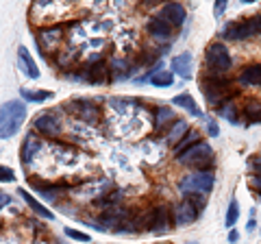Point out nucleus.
<instances>
[{
	"label": "nucleus",
	"instance_id": "c756f323",
	"mask_svg": "<svg viewBox=\"0 0 261 244\" xmlns=\"http://www.w3.org/2000/svg\"><path fill=\"white\" fill-rule=\"evenodd\" d=\"M15 181V173L9 166H0V183H13Z\"/></svg>",
	"mask_w": 261,
	"mask_h": 244
},
{
	"label": "nucleus",
	"instance_id": "ddd939ff",
	"mask_svg": "<svg viewBox=\"0 0 261 244\" xmlns=\"http://www.w3.org/2000/svg\"><path fill=\"white\" fill-rule=\"evenodd\" d=\"M170 68H172V75H178L181 79H192V70H194V61H192V55L190 53H183V55H176L172 63H170Z\"/></svg>",
	"mask_w": 261,
	"mask_h": 244
},
{
	"label": "nucleus",
	"instance_id": "c85d7f7f",
	"mask_svg": "<svg viewBox=\"0 0 261 244\" xmlns=\"http://www.w3.org/2000/svg\"><path fill=\"white\" fill-rule=\"evenodd\" d=\"M65 235L72 240H76V242H89V235L83 233V231H76V229H72V227H65Z\"/></svg>",
	"mask_w": 261,
	"mask_h": 244
},
{
	"label": "nucleus",
	"instance_id": "39448f33",
	"mask_svg": "<svg viewBox=\"0 0 261 244\" xmlns=\"http://www.w3.org/2000/svg\"><path fill=\"white\" fill-rule=\"evenodd\" d=\"M261 33V22H259V15L257 18H250V20H244V22H231V24H226L224 31H222V35L226 39H248V37H255Z\"/></svg>",
	"mask_w": 261,
	"mask_h": 244
},
{
	"label": "nucleus",
	"instance_id": "423d86ee",
	"mask_svg": "<svg viewBox=\"0 0 261 244\" xmlns=\"http://www.w3.org/2000/svg\"><path fill=\"white\" fill-rule=\"evenodd\" d=\"M205 57H207V66L214 70L216 75H224V72H228V70H231V66H233V59H231V55H228L226 46L220 44V42L211 44L207 48Z\"/></svg>",
	"mask_w": 261,
	"mask_h": 244
},
{
	"label": "nucleus",
	"instance_id": "4be33fe9",
	"mask_svg": "<svg viewBox=\"0 0 261 244\" xmlns=\"http://www.w3.org/2000/svg\"><path fill=\"white\" fill-rule=\"evenodd\" d=\"M20 96L27 103H44L48 99H53V92H46V89H29V87H22L20 89Z\"/></svg>",
	"mask_w": 261,
	"mask_h": 244
},
{
	"label": "nucleus",
	"instance_id": "5701e85b",
	"mask_svg": "<svg viewBox=\"0 0 261 244\" xmlns=\"http://www.w3.org/2000/svg\"><path fill=\"white\" fill-rule=\"evenodd\" d=\"M200 142V135L198 133H196V131H190V133H187L185 137H183V140L181 142H178L176 146H174V155H176V159L178 157H181L183 155V153H187V151H190L192 149V146H196V144H198Z\"/></svg>",
	"mask_w": 261,
	"mask_h": 244
},
{
	"label": "nucleus",
	"instance_id": "7ed1b4c3",
	"mask_svg": "<svg viewBox=\"0 0 261 244\" xmlns=\"http://www.w3.org/2000/svg\"><path fill=\"white\" fill-rule=\"evenodd\" d=\"M202 205H205V199L200 194H192V197H185L178 205L172 209V221L176 227H187L196 223V218L200 216Z\"/></svg>",
	"mask_w": 261,
	"mask_h": 244
},
{
	"label": "nucleus",
	"instance_id": "bb28decb",
	"mask_svg": "<svg viewBox=\"0 0 261 244\" xmlns=\"http://www.w3.org/2000/svg\"><path fill=\"white\" fill-rule=\"evenodd\" d=\"M218 113H220V116H224V118L231 120V125H235V122H238V111H235V105H231V103L222 105V107L218 109Z\"/></svg>",
	"mask_w": 261,
	"mask_h": 244
},
{
	"label": "nucleus",
	"instance_id": "f257e3e1",
	"mask_svg": "<svg viewBox=\"0 0 261 244\" xmlns=\"http://www.w3.org/2000/svg\"><path fill=\"white\" fill-rule=\"evenodd\" d=\"M27 118V105L20 101H9L0 107V137L9 140L20 131L22 122Z\"/></svg>",
	"mask_w": 261,
	"mask_h": 244
},
{
	"label": "nucleus",
	"instance_id": "e433bc0d",
	"mask_svg": "<svg viewBox=\"0 0 261 244\" xmlns=\"http://www.w3.org/2000/svg\"><path fill=\"white\" fill-rule=\"evenodd\" d=\"M255 227H257V223H255V218H250V221H248V227H246V229H248V231H252V229H255Z\"/></svg>",
	"mask_w": 261,
	"mask_h": 244
},
{
	"label": "nucleus",
	"instance_id": "393cba45",
	"mask_svg": "<svg viewBox=\"0 0 261 244\" xmlns=\"http://www.w3.org/2000/svg\"><path fill=\"white\" fill-rule=\"evenodd\" d=\"M168 122H174V111L170 107H157V111H154V127L161 129Z\"/></svg>",
	"mask_w": 261,
	"mask_h": 244
},
{
	"label": "nucleus",
	"instance_id": "dca6fc26",
	"mask_svg": "<svg viewBox=\"0 0 261 244\" xmlns=\"http://www.w3.org/2000/svg\"><path fill=\"white\" fill-rule=\"evenodd\" d=\"M18 57H20V63H22V68H24V75H27L29 79H39V68H37V63L35 59L31 57V53L27 51V46H20L18 48Z\"/></svg>",
	"mask_w": 261,
	"mask_h": 244
},
{
	"label": "nucleus",
	"instance_id": "0eeeda50",
	"mask_svg": "<svg viewBox=\"0 0 261 244\" xmlns=\"http://www.w3.org/2000/svg\"><path fill=\"white\" fill-rule=\"evenodd\" d=\"M178 161L185 166H196V168H205L209 164H214V151H211V146L207 142H198L196 146H192L187 153H183Z\"/></svg>",
	"mask_w": 261,
	"mask_h": 244
},
{
	"label": "nucleus",
	"instance_id": "a878e982",
	"mask_svg": "<svg viewBox=\"0 0 261 244\" xmlns=\"http://www.w3.org/2000/svg\"><path fill=\"white\" fill-rule=\"evenodd\" d=\"M238 218H240V203L231 199V203H228V209H226V227L228 229H233L235 223H238Z\"/></svg>",
	"mask_w": 261,
	"mask_h": 244
},
{
	"label": "nucleus",
	"instance_id": "2eb2a0df",
	"mask_svg": "<svg viewBox=\"0 0 261 244\" xmlns=\"http://www.w3.org/2000/svg\"><path fill=\"white\" fill-rule=\"evenodd\" d=\"M240 85L244 87H261V63L246 66L240 75Z\"/></svg>",
	"mask_w": 261,
	"mask_h": 244
},
{
	"label": "nucleus",
	"instance_id": "aec40b11",
	"mask_svg": "<svg viewBox=\"0 0 261 244\" xmlns=\"http://www.w3.org/2000/svg\"><path fill=\"white\" fill-rule=\"evenodd\" d=\"M148 83L152 87H170L174 83V75H172V70H154L148 77Z\"/></svg>",
	"mask_w": 261,
	"mask_h": 244
},
{
	"label": "nucleus",
	"instance_id": "a211bd4d",
	"mask_svg": "<svg viewBox=\"0 0 261 244\" xmlns=\"http://www.w3.org/2000/svg\"><path fill=\"white\" fill-rule=\"evenodd\" d=\"M42 146H44L42 140H37L35 135H27V140L22 144V161L24 164H29V161L42 151Z\"/></svg>",
	"mask_w": 261,
	"mask_h": 244
},
{
	"label": "nucleus",
	"instance_id": "c9c22d12",
	"mask_svg": "<svg viewBox=\"0 0 261 244\" xmlns=\"http://www.w3.org/2000/svg\"><path fill=\"white\" fill-rule=\"evenodd\" d=\"M238 240H240V233H238V231H233V229L228 231V242H231V244H235Z\"/></svg>",
	"mask_w": 261,
	"mask_h": 244
},
{
	"label": "nucleus",
	"instance_id": "473e14b6",
	"mask_svg": "<svg viewBox=\"0 0 261 244\" xmlns=\"http://www.w3.org/2000/svg\"><path fill=\"white\" fill-rule=\"evenodd\" d=\"M224 9H226V3H224V0H220V3H216V5H214V13H216V18H220V15L224 13Z\"/></svg>",
	"mask_w": 261,
	"mask_h": 244
},
{
	"label": "nucleus",
	"instance_id": "4468645a",
	"mask_svg": "<svg viewBox=\"0 0 261 244\" xmlns=\"http://www.w3.org/2000/svg\"><path fill=\"white\" fill-rule=\"evenodd\" d=\"M70 109L76 113L79 118H83L89 125H94L98 120V107L94 103H87V101H76V103H70Z\"/></svg>",
	"mask_w": 261,
	"mask_h": 244
},
{
	"label": "nucleus",
	"instance_id": "4c0bfd02",
	"mask_svg": "<svg viewBox=\"0 0 261 244\" xmlns=\"http://www.w3.org/2000/svg\"><path fill=\"white\" fill-rule=\"evenodd\" d=\"M259 22H261V15H259Z\"/></svg>",
	"mask_w": 261,
	"mask_h": 244
},
{
	"label": "nucleus",
	"instance_id": "f704fd0d",
	"mask_svg": "<svg viewBox=\"0 0 261 244\" xmlns=\"http://www.w3.org/2000/svg\"><path fill=\"white\" fill-rule=\"evenodd\" d=\"M9 194H5V192H0V209H3L5 205H9Z\"/></svg>",
	"mask_w": 261,
	"mask_h": 244
},
{
	"label": "nucleus",
	"instance_id": "f8f14e48",
	"mask_svg": "<svg viewBox=\"0 0 261 244\" xmlns=\"http://www.w3.org/2000/svg\"><path fill=\"white\" fill-rule=\"evenodd\" d=\"M161 18L166 20L170 27H183V22L187 18V13H185V7L183 5H178V3H168V5H163L161 7Z\"/></svg>",
	"mask_w": 261,
	"mask_h": 244
},
{
	"label": "nucleus",
	"instance_id": "7c9ffc66",
	"mask_svg": "<svg viewBox=\"0 0 261 244\" xmlns=\"http://www.w3.org/2000/svg\"><path fill=\"white\" fill-rule=\"evenodd\" d=\"M207 131H209L211 137H218L220 135V129L216 125V120H207Z\"/></svg>",
	"mask_w": 261,
	"mask_h": 244
},
{
	"label": "nucleus",
	"instance_id": "b1692460",
	"mask_svg": "<svg viewBox=\"0 0 261 244\" xmlns=\"http://www.w3.org/2000/svg\"><path fill=\"white\" fill-rule=\"evenodd\" d=\"M37 192H39V197H42L44 201L48 203H55V201H59L61 197V185H37Z\"/></svg>",
	"mask_w": 261,
	"mask_h": 244
},
{
	"label": "nucleus",
	"instance_id": "2f4dec72",
	"mask_svg": "<svg viewBox=\"0 0 261 244\" xmlns=\"http://www.w3.org/2000/svg\"><path fill=\"white\" fill-rule=\"evenodd\" d=\"M250 168L257 173V177H261V155H255L250 159Z\"/></svg>",
	"mask_w": 261,
	"mask_h": 244
},
{
	"label": "nucleus",
	"instance_id": "20e7f679",
	"mask_svg": "<svg viewBox=\"0 0 261 244\" xmlns=\"http://www.w3.org/2000/svg\"><path fill=\"white\" fill-rule=\"evenodd\" d=\"M202 92H205V99L209 101V105H214V107H222V105L231 101L228 81L218 79V77H207L202 81Z\"/></svg>",
	"mask_w": 261,
	"mask_h": 244
},
{
	"label": "nucleus",
	"instance_id": "cd10ccee",
	"mask_svg": "<svg viewBox=\"0 0 261 244\" xmlns=\"http://www.w3.org/2000/svg\"><path fill=\"white\" fill-rule=\"evenodd\" d=\"M246 116L252 122H261V103H248L246 105Z\"/></svg>",
	"mask_w": 261,
	"mask_h": 244
},
{
	"label": "nucleus",
	"instance_id": "6ab92c4d",
	"mask_svg": "<svg viewBox=\"0 0 261 244\" xmlns=\"http://www.w3.org/2000/svg\"><path fill=\"white\" fill-rule=\"evenodd\" d=\"M187 133H190V125H187L185 120H174V122H172V129H170L168 135H166V140H168V144L176 146Z\"/></svg>",
	"mask_w": 261,
	"mask_h": 244
},
{
	"label": "nucleus",
	"instance_id": "6e6552de",
	"mask_svg": "<svg viewBox=\"0 0 261 244\" xmlns=\"http://www.w3.org/2000/svg\"><path fill=\"white\" fill-rule=\"evenodd\" d=\"M61 39H63L61 27H48L44 31H39L37 44H39V48H42V57H44V53H57L59 51Z\"/></svg>",
	"mask_w": 261,
	"mask_h": 244
},
{
	"label": "nucleus",
	"instance_id": "1a4fd4ad",
	"mask_svg": "<svg viewBox=\"0 0 261 244\" xmlns=\"http://www.w3.org/2000/svg\"><path fill=\"white\" fill-rule=\"evenodd\" d=\"M33 125H35V129L39 133H44L48 137H59L61 135V120L57 116H53V113H39Z\"/></svg>",
	"mask_w": 261,
	"mask_h": 244
},
{
	"label": "nucleus",
	"instance_id": "9b49d317",
	"mask_svg": "<svg viewBox=\"0 0 261 244\" xmlns=\"http://www.w3.org/2000/svg\"><path fill=\"white\" fill-rule=\"evenodd\" d=\"M146 31H148V35L159 39V42H166L172 35V27L161 18V15H150L148 22H146Z\"/></svg>",
	"mask_w": 261,
	"mask_h": 244
},
{
	"label": "nucleus",
	"instance_id": "9d476101",
	"mask_svg": "<svg viewBox=\"0 0 261 244\" xmlns=\"http://www.w3.org/2000/svg\"><path fill=\"white\" fill-rule=\"evenodd\" d=\"M172 225H174V221H172V211H170V207L159 205V207L152 209V227L150 229L157 235L170 231L172 229Z\"/></svg>",
	"mask_w": 261,
	"mask_h": 244
},
{
	"label": "nucleus",
	"instance_id": "58836bf2",
	"mask_svg": "<svg viewBox=\"0 0 261 244\" xmlns=\"http://www.w3.org/2000/svg\"><path fill=\"white\" fill-rule=\"evenodd\" d=\"M190 244H194V242H190Z\"/></svg>",
	"mask_w": 261,
	"mask_h": 244
},
{
	"label": "nucleus",
	"instance_id": "72a5a7b5",
	"mask_svg": "<svg viewBox=\"0 0 261 244\" xmlns=\"http://www.w3.org/2000/svg\"><path fill=\"white\" fill-rule=\"evenodd\" d=\"M250 188H255L259 192V197H261V177H250Z\"/></svg>",
	"mask_w": 261,
	"mask_h": 244
},
{
	"label": "nucleus",
	"instance_id": "f3484780",
	"mask_svg": "<svg viewBox=\"0 0 261 244\" xmlns=\"http://www.w3.org/2000/svg\"><path fill=\"white\" fill-rule=\"evenodd\" d=\"M20 197H22L24 201H27V205H29L33 211H35L37 216L46 218V221H53V218H55V214H53V211H50V209H46V207L42 205V203H39L35 197H33L31 192H27V190H20Z\"/></svg>",
	"mask_w": 261,
	"mask_h": 244
},
{
	"label": "nucleus",
	"instance_id": "412c9836",
	"mask_svg": "<svg viewBox=\"0 0 261 244\" xmlns=\"http://www.w3.org/2000/svg\"><path fill=\"white\" fill-rule=\"evenodd\" d=\"M172 103L174 105H178V107H183L187 113H192V116H196V118H202V111L196 107V101L192 99L190 94H178V96H174L172 99Z\"/></svg>",
	"mask_w": 261,
	"mask_h": 244
},
{
	"label": "nucleus",
	"instance_id": "f03ea898",
	"mask_svg": "<svg viewBox=\"0 0 261 244\" xmlns=\"http://www.w3.org/2000/svg\"><path fill=\"white\" fill-rule=\"evenodd\" d=\"M214 183H216V177L211 170H196V173L183 177L181 181H178V190L185 197H192V194H200V197H205L214 190Z\"/></svg>",
	"mask_w": 261,
	"mask_h": 244
}]
</instances>
